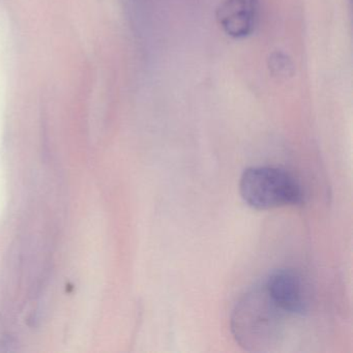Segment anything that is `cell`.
<instances>
[{
  "instance_id": "6da1fadb",
  "label": "cell",
  "mask_w": 353,
  "mask_h": 353,
  "mask_svg": "<svg viewBox=\"0 0 353 353\" xmlns=\"http://www.w3.org/2000/svg\"><path fill=\"white\" fill-rule=\"evenodd\" d=\"M287 317L262 282L252 287L237 301L231 314V332L245 350L268 352L282 341Z\"/></svg>"
},
{
  "instance_id": "7a4b0ae2",
  "label": "cell",
  "mask_w": 353,
  "mask_h": 353,
  "mask_svg": "<svg viewBox=\"0 0 353 353\" xmlns=\"http://www.w3.org/2000/svg\"><path fill=\"white\" fill-rule=\"evenodd\" d=\"M243 201L257 210H268L283 206L301 205L303 191L299 181L289 171L279 167H249L239 181Z\"/></svg>"
},
{
  "instance_id": "3957f363",
  "label": "cell",
  "mask_w": 353,
  "mask_h": 353,
  "mask_svg": "<svg viewBox=\"0 0 353 353\" xmlns=\"http://www.w3.org/2000/svg\"><path fill=\"white\" fill-rule=\"evenodd\" d=\"M274 303L288 316H303L309 311V296L303 276L294 270L282 268L264 281Z\"/></svg>"
},
{
  "instance_id": "277c9868",
  "label": "cell",
  "mask_w": 353,
  "mask_h": 353,
  "mask_svg": "<svg viewBox=\"0 0 353 353\" xmlns=\"http://www.w3.org/2000/svg\"><path fill=\"white\" fill-rule=\"evenodd\" d=\"M259 0H224L216 19L225 34L233 39L248 38L255 30Z\"/></svg>"
}]
</instances>
